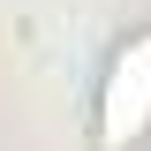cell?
Returning <instances> with one entry per match:
<instances>
[{
  "label": "cell",
  "mask_w": 151,
  "mask_h": 151,
  "mask_svg": "<svg viewBox=\"0 0 151 151\" xmlns=\"http://www.w3.org/2000/svg\"><path fill=\"white\" fill-rule=\"evenodd\" d=\"M144 113H151V38H136L106 83V144H129L144 129Z\"/></svg>",
  "instance_id": "1"
}]
</instances>
